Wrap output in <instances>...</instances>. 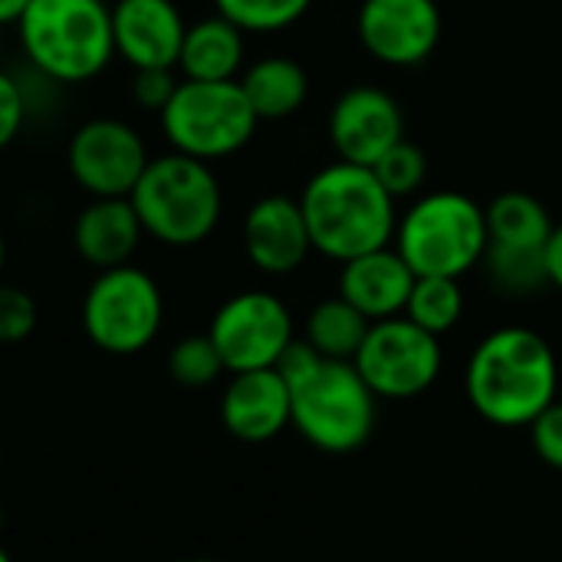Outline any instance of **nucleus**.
Here are the masks:
<instances>
[{
	"instance_id": "25",
	"label": "nucleus",
	"mask_w": 562,
	"mask_h": 562,
	"mask_svg": "<svg viewBox=\"0 0 562 562\" xmlns=\"http://www.w3.org/2000/svg\"><path fill=\"white\" fill-rule=\"evenodd\" d=\"M214 7L244 33H280L303 20L313 0H214Z\"/></svg>"
},
{
	"instance_id": "10",
	"label": "nucleus",
	"mask_w": 562,
	"mask_h": 562,
	"mask_svg": "<svg viewBox=\"0 0 562 562\" xmlns=\"http://www.w3.org/2000/svg\"><path fill=\"white\" fill-rule=\"evenodd\" d=\"M207 336L217 346L224 369L231 375L273 369L283 349L296 339L286 303L263 290H244L231 296L214 313Z\"/></svg>"
},
{
	"instance_id": "32",
	"label": "nucleus",
	"mask_w": 562,
	"mask_h": 562,
	"mask_svg": "<svg viewBox=\"0 0 562 562\" xmlns=\"http://www.w3.org/2000/svg\"><path fill=\"white\" fill-rule=\"evenodd\" d=\"M23 119H26L23 89H20V82L10 72L0 69V148H7L20 135Z\"/></svg>"
},
{
	"instance_id": "16",
	"label": "nucleus",
	"mask_w": 562,
	"mask_h": 562,
	"mask_svg": "<svg viewBox=\"0 0 562 562\" xmlns=\"http://www.w3.org/2000/svg\"><path fill=\"white\" fill-rule=\"evenodd\" d=\"M244 250L260 273L286 277L300 270L313 250L300 201L286 194L260 198L244 217Z\"/></svg>"
},
{
	"instance_id": "28",
	"label": "nucleus",
	"mask_w": 562,
	"mask_h": 562,
	"mask_svg": "<svg viewBox=\"0 0 562 562\" xmlns=\"http://www.w3.org/2000/svg\"><path fill=\"white\" fill-rule=\"evenodd\" d=\"M36 303L26 290L0 283V346H16L36 329Z\"/></svg>"
},
{
	"instance_id": "6",
	"label": "nucleus",
	"mask_w": 562,
	"mask_h": 562,
	"mask_svg": "<svg viewBox=\"0 0 562 562\" xmlns=\"http://www.w3.org/2000/svg\"><path fill=\"white\" fill-rule=\"evenodd\" d=\"M379 422V395L352 362L326 359L293 389V428L326 454L359 451Z\"/></svg>"
},
{
	"instance_id": "29",
	"label": "nucleus",
	"mask_w": 562,
	"mask_h": 562,
	"mask_svg": "<svg viewBox=\"0 0 562 562\" xmlns=\"http://www.w3.org/2000/svg\"><path fill=\"white\" fill-rule=\"evenodd\" d=\"M530 441L540 461L553 471H562V402L557 398L533 425H530Z\"/></svg>"
},
{
	"instance_id": "9",
	"label": "nucleus",
	"mask_w": 562,
	"mask_h": 562,
	"mask_svg": "<svg viewBox=\"0 0 562 562\" xmlns=\"http://www.w3.org/2000/svg\"><path fill=\"white\" fill-rule=\"evenodd\" d=\"M352 366L379 398L405 402L438 382L445 356L438 336L425 333L408 316H392L372 323Z\"/></svg>"
},
{
	"instance_id": "34",
	"label": "nucleus",
	"mask_w": 562,
	"mask_h": 562,
	"mask_svg": "<svg viewBox=\"0 0 562 562\" xmlns=\"http://www.w3.org/2000/svg\"><path fill=\"white\" fill-rule=\"evenodd\" d=\"M26 7H30V0H0V26L20 23V16H23Z\"/></svg>"
},
{
	"instance_id": "27",
	"label": "nucleus",
	"mask_w": 562,
	"mask_h": 562,
	"mask_svg": "<svg viewBox=\"0 0 562 562\" xmlns=\"http://www.w3.org/2000/svg\"><path fill=\"white\" fill-rule=\"evenodd\" d=\"M372 171L382 181V188L398 201V198H412L422 191V184L428 178V158L415 142L402 138L372 165Z\"/></svg>"
},
{
	"instance_id": "20",
	"label": "nucleus",
	"mask_w": 562,
	"mask_h": 562,
	"mask_svg": "<svg viewBox=\"0 0 562 562\" xmlns=\"http://www.w3.org/2000/svg\"><path fill=\"white\" fill-rule=\"evenodd\" d=\"M240 86H244L260 122L290 119L293 112L303 109V102L310 95V76L290 56H267V59L254 63L244 72Z\"/></svg>"
},
{
	"instance_id": "2",
	"label": "nucleus",
	"mask_w": 562,
	"mask_h": 562,
	"mask_svg": "<svg viewBox=\"0 0 562 562\" xmlns=\"http://www.w3.org/2000/svg\"><path fill=\"white\" fill-rule=\"evenodd\" d=\"M300 207L313 250L329 260L346 263L352 257L392 247L395 240V198L366 165L333 161L319 168L306 181Z\"/></svg>"
},
{
	"instance_id": "19",
	"label": "nucleus",
	"mask_w": 562,
	"mask_h": 562,
	"mask_svg": "<svg viewBox=\"0 0 562 562\" xmlns=\"http://www.w3.org/2000/svg\"><path fill=\"white\" fill-rule=\"evenodd\" d=\"M240 66H244V30H237L221 13L204 16L184 30L181 53H178V69L184 79H201V82L237 79Z\"/></svg>"
},
{
	"instance_id": "14",
	"label": "nucleus",
	"mask_w": 562,
	"mask_h": 562,
	"mask_svg": "<svg viewBox=\"0 0 562 562\" xmlns=\"http://www.w3.org/2000/svg\"><path fill=\"white\" fill-rule=\"evenodd\" d=\"M184 16L175 0H115L112 7V43L132 69H175Z\"/></svg>"
},
{
	"instance_id": "35",
	"label": "nucleus",
	"mask_w": 562,
	"mask_h": 562,
	"mask_svg": "<svg viewBox=\"0 0 562 562\" xmlns=\"http://www.w3.org/2000/svg\"><path fill=\"white\" fill-rule=\"evenodd\" d=\"M3 260H7V247H3V234H0V273H3Z\"/></svg>"
},
{
	"instance_id": "31",
	"label": "nucleus",
	"mask_w": 562,
	"mask_h": 562,
	"mask_svg": "<svg viewBox=\"0 0 562 562\" xmlns=\"http://www.w3.org/2000/svg\"><path fill=\"white\" fill-rule=\"evenodd\" d=\"M326 362V356H319L306 339H293L286 349H283V356L277 359V372H280V379L290 385V392L296 389V385H303L319 366Z\"/></svg>"
},
{
	"instance_id": "38",
	"label": "nucleus",
	"mask_w": 562,
	"mask_h": 562,
	"mask_svg": "<svg viewBox=\"0 0 562 562\" xmlns=\"http://www.w3.org/2000/svg\"><path fill=\"white\" fill-rule=\"evenodd\" d=\"M0 533H3V507H0Z\"/></svg>"
},
{
	"instance_id": "24",
	"label": "nucleus",
	"mask_w": 562,
	"mask_h": 562,
	"mask_svg": "<svg viewBox=\"0 0 562 562\" xmlns=\"http://www.w3.org/2000/svg\"><path fill=\"white\" fill-rule=\"evenodd\" d=\"M487 273L501 293L510 296H527L537 293L540 286L550 283L547 273V247L543 250H527V247H494L487 244L484 254Z\"/></svg>"
},
{
	"instance_id": "3",
	"label": "nucleus",
	"mask_w": 562,
	"mask_h": 562,
	"mask_svg": "<svg viewBox=\"0 0 562 562\" xmlns=\"http://www.w3.org/2000/svg\"><path fill=\"white\" fill-rule=\"evenodd\" d=\"M16 26L26 59L56 82H89L115 56L102 0H30Z\"/></svg>"
},
{
	"instance_id": "7",
	"label": "nucleus",
	"mask_w": 562,
	"mask_h": 562,
	"mask_svg": "<svg viewBox=\"0 0 562 562\" xmlns=\"http://www.w3.org/2000/svg\"><path fill=\"white\" fill-rule=\"evenodd\" d=\"M257 112L240 79L201 82L181 79L171 102L161 109L165 138L175 151L214 161L240 151L257 132Z\"/></svg>"
},
{
	"instance_id": "8",
	"label": "nucleus",
	"mask_w": 562,
	"mask_h": 562,
	"mask_svg": "<svg viewBox=\"0 0 562 562\" xmlns=\"http://www.w3.org/2000/svg\"><path fill=\"white\" fill-rule=\"evenodd\" d=\"M161 319L165 300L155 277L132 263L99 270L82 300V329L89 342L109 356H135L148 349Z\"/></svg>"
},
{
	"instance_id": "30",
	"label": "nucleus",
	"mask_w": 562,
	"mask_h": 562,
	"mask_svg": "<svg viewBox=\"0 0 562 562\" xmlns=\"http://www.w3.org/2000/svg\"><path fill=\"white\" fill-rule=\"evenodd\" d=\"M181 79H175V69H135V79H132V95L142 109L148 112H158L171 102L175 89H178Z\"/></svg>"
},
{
	"instance_id": "15",
	"label": "nucleus",
	"mask_w": 562,
	"mask_h": 562,
	"mask_svg": "<svg viewBox=\"0 0 562 562\" xmlns=\"http://www.w3.org/2000/svg\"><path fill=\"white\" fill-rule=\"evenodd\" d=\"M221 422L244 445H267L293 425V392L277 369L234 372L221 395Z\"/></svg>"
},
{
	"instance_id": "26",
	"label": "nucleus",
	"mask_w": 562,
	"mask_h": 562,
	"mask_svg": "<svg viewBox=\"0 0 562 562\" xmlns=\"http://www.w3.org/2000/svg\"><path fill=\"white\" fill-rule=\"evenodd\" d=\"M224 359L211 336H184L168 352V375L181 389H207L224 375Z\"/></svg>"
},
{
	"instance_id": "1",
	"label": "nucleus",
	"mask_w": 562,
	"mask_h": 562,
	"mask_svg": "<svg viewBox=\"0 0 562 562\" xmlns=\"http://www.w3.org/2000/svg\"><path fill=\"white\" fill-rule=\"evenodd\" d=\"M468 402L497 428H530L560 389V366L550 342L527 326L494 329L468 362Z\"/></svg>"
},
{
	"instance_id": "18",
	"label": "nucleus",
	"mask_w": 562,
	"mask_h": 562,
	"mask_svg": "<svg viewBox=\"0 0 562 562\" xmlns=\"http://www.w3.org/2000/svg\"><path fill=\"white\" fill-rule=\"evenodd\" d=\"M142 234L145 227L128 198H92L72 224V247L89 267L112 270L132 260Z\"/></svg>"
},
{
	"instance_id": "17",
	"label": "nucleus",
	"mask_w": 562,
	"mask_h": 562,
	"mask_svg": "<svg viewBox=\"0 0 562 562\" xmlns=\"http://www.w3.org/2000/svg\"><path fill=\"white\" fill-rule=\"evenodd\" d=\"M415 280H418L415 270L392 244L346 260L339 273V296L352 303L366 319L379 323L405 313Z\"/></svg>"
},
{
	"instance_id": "11",
	"label": "nucleus",
	"mask_w": 562,
	"mask_h": 562,
	"mask_svg": "<svg viewBox=\"0 0 562 562\" xmlns=\"http://www.w3.org/2000/svg\"><path fill=\"white\" fill-rule=\"evenodd\" d=\"M148 161L142 135L122 119L82 122L66 148L69 175L92 198H128Z\"/></svg>"
},
{
	"instance_id": "5",
	"label": "nucleus",
	"mask_w": 562,
	"mask_h": 562,
	"mask_svg": "<svg viewBox=\"0 0 562 562\" xmlns=\"http://www.w3.org/2000/svg\"><path fill=\"white\" fill-rule=\"evenodd\" d=\"M392 244L415 277L461 280L487 254V214L461 191H431L398 217Z\"/></svg>"
},
{
	"instance_id": "21",
	"label": "nucleus",
	"mask_w": 562,
	"mask_h": 562,
	"mask_svg": "<svg viewBox=\"0 0 562 562\" xmlns=\"http://www.w3.org/2000/svg\"><path fill=\"white\" fill-rule=\"evenodd\" d=\"M487 244L494 247H527V250H543L553 221L550 211L527 191H504L497 194L487 207Z\"/></svg>"
},
{
	"instance_id": "4",
	"label": "nucleus",
	"mask_w": 562,
	"mask_h": 562,
	"mask_svg": "<svg viewBox=\"0 0 562 562\" xmlns=\"http://www.w3.org/2000/svg\"><path fill=\"white\" fill-rule=\"evenodd\" d=\"M128 201L135 204L145 234L168 247L207 240L224 211V194L211 165L181 151L151 158Z\"/></svg>"
},
{
	"instance_id": "37",
	"label": "nucleus",
	"mask_w": 562,
	"mask_h": 562,
	"mask_svg": "<svg viewBox=\"0 0 562 562\" xmlns=\"http://www.w3.org/2000/svg\"><path fill=\"white\" fill-rule=\"evenodd\" d=\"M184 562H224V560H211V557H201V560H184Z\"/></svg>"
},
{
	"instance_id": "36",
	"label": "nucleus",
	"mask_w": 562,
	"mask_h": 562,
	"mask_svg": "<svg viewBox=\"0 0 562 562\" xmlns=\"http://www.w3.org/2000/svg\"><path fill=\"white\" fill-rule=\"evenodd\" d=\"M0 562H13V560H10V553H7L3 547H0Z\"/></svg>"
},
{
	"instance_id": "22",
	"label": "nucleus",
	"mask_w": 562,
	"mask_h": 562,
	"mask_svg": "<svg viewBox=\"0 0 562 562\" xmlns=\"http://www.w3.org/2000/svg\"><path fill=\"white\" fill-rule=\"evenodd\" d=\"M369 329H372V319H366L342 296L316 303L313 313L306 316V342L319 356L336 359V362H352L359 356Z\"/></svg>"
},
{
	"instance_id": "13",
	"label": "nucleus",
	"mask_w": 562,
	"mask_h": 562,
	"mask_svg": "<svg viewBox=\"0 0 562 562\" xmlns=\"http://www.w3.org/2000/svg\"><path fill=\"white\" fill-rule=\"evenodd\" d=\"M402 138L405 112L395 95L379 86H356L342 92L329 112V142L339 161L372 168Z\"/></svg>"
},
{
	"instance_id": "23",
	"label": "nucleus",
	"mask_w": 562,
	"mask_h": 562,
	"mask_svg": "<svg viewBox=\"0 0 562 562\" xmlns=\"http://www.w3.org/2000/svg\"><path fill=\"white\" fill-rule=\"evenodd\" d=\"M402 316H408L415 326H422L425 333L441 339L464 316L461 280H454V277H418Z\"/></svg>"
},
{
	"instance_id": "33",
	"label": "nucleus",
	"mask_w": 562,
	"mask_h": 562,
	"mask_svg": "<svg viewBox=\"0 0 562 562\" xmlns=\"http://www.w3.org/2000/svg\"><path fill=\"white\" fill-rule=\"evenodd\" d=\"M547 273H550V286L562 290V224L553 227L547 240Z\"/></svg>"
},
{
	"instance_id": "12",
	"label": "nucleus",
	"mask_w": 562,
	"mask_h": 562,
	"mask_svg": "<svg viewBox=\"0 0 562 562\" xmlns=\"http://www.w3.org/2000/svg\"><path fill=\"white\" fill-rule=\"evenodd\" d=\"M356 26L372 59L405 69L438 49L445 20L435 0H362Z\"/></svg>"
}]
</instances>
